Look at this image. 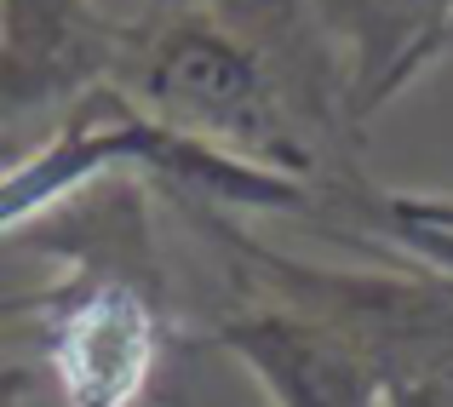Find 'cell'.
Wrapping results in <instances>:
<instances>
[{"mask_svg": "<svg viewBox=\"0 0 453 407\" xmlns=\"http://www.w3.org/2000/svg\"><path fill=\"white\" fill-rule=\"evenodd\" d=\"M310 18L344 75L356 121L448 58L453 41V0H310Z\"/></svg>", "mask_w": 453, "mask_h": 407, "instance_id": "cell-5", "label": "cell"}, {"mask_svg": "<svg viewBox=\"0 0 453 407\" xmlns=\"http://www.w3.org/2000/svg\"><path fill=\"white\" fill-rule=\"evenodd\" d=\"M367 224H373L379 235H390V242L402 247V253L413 258L425 275H442V281L453 287V235L442 230H425V224H396V219H379L373 201H367Z\"/></svg>", "mask_w": 453, "mask_h": 407, "instance_id": "cell-6", "label": "cell"}, {"mask_svg": "<svg viewBox=\"0 0 453 407\" xmlns=\"http://www.w3.org/2000/svg\"><path fill=\"white\" fill-rule=\"evenodd\" d=\"M385 407H453V379L431 373V379H408V385L390 390Z\"/></svg>", "mask_w": 453, "mask_h": 407, "instance_id": "cell-8", "label": "cell"}, {"mask_svg": "<svg viewBox=\"0 0 453 407\" xmlns=\"http://www.w3.org/2000/svg\"><path fill=\"white\" fill-rule=\"evenodd\" d=\"M373 212L396 219V224H425V230L453 235V196H385V201H373Z\"/></svg>", "mask_w": 453, "mask_h": 407, "instance_id": "cell-7", "label": "cell"}, {"mask_svg": "<svg viewBox=\"0 0 453 407\" xmlns=\"http://www.w3.org/2000/svg\"><path fill=\"white\" fill-rule=\"evenodd\" d=\"M121 23L87 0H6L0 18V133L46 104L115 75Z\"/></svg>", "mask_w": 453, "mask_h": 407, "instance_id": "cell-4", "label": "cell"}, {"mask_svg": "<svg viewBox=\"0 0 453 407\" xmlns=\"http://www.w3.org/2000/svg\"><path fill=\"white\" fill-rule=\"evenodd\" d=\"M212 344L265 385L270 407H385L396 390V373L356 333L288 298L219 321Z\"/></svg>", "mask_w": 453, "mask_h": 407, "instance_id": "cell-2", "label": "cell"}, {"mask_svg": "<svg viewBox=\"0 0 453 407\" xmlns=\"http://www.w3.org/2000/svg\"><path fill=\"white\" fill-rule=\"evenodd\" d=\"M110 81L166 133L316 189L321 161L293 127L270 69L207 6H166L144 23H121V58Z\"/></svg>", "mask_w": 453, "mask_h": 407, "instance_id": "cell-1", "label": "cell"}, {"mask_svg": "<svg viewBox=\"0 0 453 407\" xmlns=\"http://www.w3.org/2000/svg\"><path fill=\"white\" fill-rule=\"evenodd\" d=\"M161 356V310L133 275H87L46 316V362L64 407H133Z\"/></svg>", "mask_w": 453, "mask_h": 407, "instance_id": "cell-3", "label": "cell"}]
</instances>
